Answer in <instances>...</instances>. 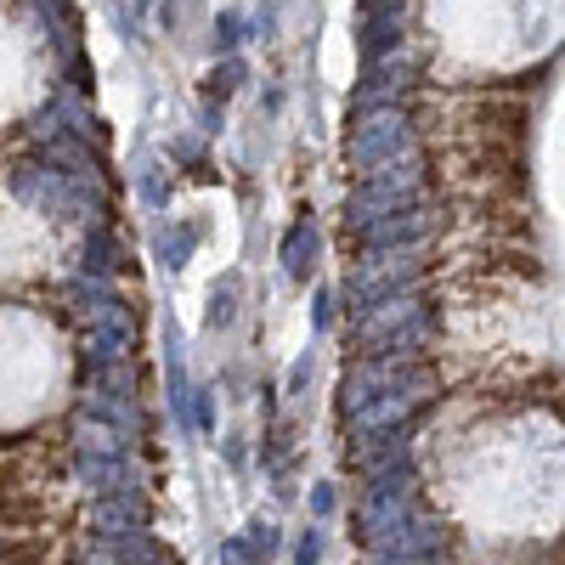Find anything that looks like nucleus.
Listing matches in <instances>:
<instances>
[{"label":"nucleus","instance_id":"7ed1b4c3","mask_svg":"<svg viewBox=\"0 0 565 565\" xmlns=\"http://www.w3.org/2000/svg\"><path fill=\"white\" fill-rule=\"evenodd\" d=\"M396 40H402V7L362 18V63H380L385 52H396Z\"/></svg>","mask_w":565,"mask_h":565},{"label":"nucleus","instance_id":"f257e3e1","mask_svg":"<svg viewBox=\"0 0 565 565\" xmlns=\"http://www.w3.org/2000/svg\"><path fill=\"white\" fill-rule=\"evenodd\" d=\"M418 141L413 119L396 114V108H380V114H356V130L345 136V159L356 170H373V164H391L396 153H407Z\"/></svg>","mask_w":565,"mask_h":565},{"label":"nucleus","instance_id":"39448f33","mask_svg":"<svg viewBox=\"0 0 565 565\" xmlns=\"http://www.w3.org/2000/svg\"><path fill=\"white\" fill-rule=\"evenodd\" d=\"M34 526L40 521V503H34V492H23V498H0V526Z\"/></svg>","mask_w":565,"mask_h":565},{"label":"nucleus","instance_id":"1a4fd4ad","mask_svg":"<svg viewBox=\"0 0 565 565\" xmlns=\"http://www.w3.org/2000/svg\"><path fill=\"white\" fill-rule=\"evenodd\" d=\"M85 266H90V271H108V266H114V244L103 238V232L90 238V249H85Z\"/></svg>","mask_w":565,"mask_h":565},{"label":"nucleus","instance_id":"0eeeda50","mask_svg":"<svg viewBox=\"0 0 565 565\" xmlns=\"http://www.w3.org/2000/svg\"><path fill=\"white\" fill-rule=\"evenodd\" d=\"M232 85H244V63H238V57H226V63L210 74V90H215V97H226Z\"/></svg>","mask_w":565,"mask_h":565},{"label":"nucleus","instance_id":"6e6552de","mask_svg":"<svg viewBox=\"0 0 565 565\" xmlns=\"http://www.w3.org/2000/svg\"><path fill=\"white\" fill-rule=\"evenodd\" d=\"M159 249H164V260H170V266H181V255L193 249V226H175V232H164V244H159Z\"/></svg>","mask_w":565,"mask_h":565},{"label":"nucleus","instance_id":"9d476101","mask_svg":"<svg viewBox=\"0 0 565 565\" xmlns=\"http://www.w3.org/2000/svg\"><path fill=\"white\" fill-rule=\"evenodd\" d=\"M141 7H148V0H119V23H125V34L136 29V18H141Z\"/></svg>","mask_w":565,"mask_h":565},{"label":"nucleus","instance_id":"20e7f679","mask_svg":"<svg viewBox=\"0 0 565 565\" xmlns=\"http://www.w3.org/2000/svg\"><path fill=\"white\" fill-rule=\"evenodd\" d=\"M311 249H317V238H311V226L300 221V226L289 232V244H282V260H289V271H295V277H306V271H311Z\"/></svg>","mask_w":565,"mask_h":565},{"label":"nucleus","instance_id":"423d86ee","mask_svg":"<svg viewBox=\"0 0 565 565\" xmlns=\"http://www.w3.org/2000/svg\"><path fill=\"white\" fill-rule=\"evenodd\" d=\"M238 40H244V18H238V12H221V18H215V45H221V52H232Z\"/></svg>","mask_w":565,"mask_h":565},{"label":"nucleus","instance_id":"f03ea898","mask_svg":"<svg viewBox=\"0 0 565 565\" xmlns=\"http://www.w3.org/2000/svg\"><path fill=\"white\" fill-rule=\"evenodd\" d=\"M413 85V63L407 57H391V63H367L362 85L351 90V114H380V108H396V97Z\"/></svg>","mask_w":565,"mask_h":565}]
</instances>
